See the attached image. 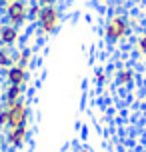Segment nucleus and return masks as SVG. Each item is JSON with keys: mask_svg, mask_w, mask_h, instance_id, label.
Returning <instances> with one entry per match:
<instances>
[{"mask_svg": "<svg viewBox=\"0 0 146 152\" xmlns=\"http://www.w3.org/2000/svg\"><path fill=\"white\" fill-rule=\"evenodd\" d=\"M132 30H134V18L132 16L124 14V12H112L102 26V36L108 44L118 46L132 36Z\"/></svg>", "mask_w": 146, "mask_h": 152, "instance_id": "f257e3e1", "label": "nucleus"}, {"mask_svg": "<svg viewBox=\"0 0 146 152\" xmlns=\"http://www.w3.org/2000/svg\"><path fill=\"white\" fill-rule=\"evenodd\" d=\"M30 122V106L28 102H14V104H0V128H14L26 126Z\"/></svg>", "mask_w": 146, "mask_h": 152, "instance_id": "f03ea898", "label": "nucleus"}, {"mask_svg": "<svg viewBox=\"0 0 146 152\" xmlns=\"http://www.w3.org/2000/svg\"><path fill=\"white\" fill-rule=\"evenodd\" d=\"M36 22V30L40 36H52L62 24V12L58 6H44L40 10Z\"/></svg>", "mask_w": 146, "mask_h": 152, "instance_id": "7ed1b4c3", "label": "nucleus"}, {"mask_svg": "<svg viewBox=\"0 0 146 152\" xmlns=\"http://www.w3.org/2000/svg\"><path fill=\"white\" fill-rule=\"evenodd\" d=\"M2 12H4V20L8 24L22 28L30 20V2L28 0H8Z\"/></svg>", "mask_w": 146, "mask_h": 152, "instance_id": "20e7f679", "label": "nucleus"}, {"mask_svg": "<svg viewBox=\"0 0 146 152\" xmlns=\"http://www.w3.org/2000/svg\"><path fill=\"white\" fill-rule=\"evenodd\" d=\"M28 136H30V126H14V128H6V134H4V140H6V146L12 148V150H20L26 146L28 142Z\"/></svg>", "mask_w": 146, "mask_h": 152, "instance_id": "39448f33", "label": "nucleus"}, {"mask_svg": "<svg viewBox=\"0 0 146 152\" xmlns=\"http://www.w3.org/2000/svg\"><path fill=\"white\" fill-rule=\"evenodd\" d=\"M20 38H22V32L18 26H12L8 22L0 24V46L4 48H14V46L20 44Z\"/></svg>", "mask_w": 146, "mask_h": 152, "instance_id": "423d86ee", "label": "nucleus"}, {"mask_svg": "<svg viewBox=\"0 0 146 152\" xmlns=\"http://www.w3.org/2000/svg\"><path fill=\"white\" fill-rule=\"evenodd\" d=\"M4 82L14 84V86H26V84L30 82V70L12 64L10 68L4 70Z\"/></svg>", "mask_w": 146, "mask_h": 152, "instance_id": "0eeeda50", "label": "nucleus"}, {"mask_svg": "<svg viewBox=\"0 0 146 152\" xmlns=\"http://www.w3.org/2000/svg\"><path fill=\"white\" fill-rule=\"evenodd\" d=\"M138 80L136 76V70L132 66H120V68L114 72V82L120 86V88H132Z\"/></svg>", "mask_w": 146, "mask_h": 152, "instance_id": "6e6552de", "label": "nucleus"}, {"mask_svg": "<svg viewBox=\"0 0 146 152\" xmlns=\"http://www.w3.org/2000/svg\"><path fill=\"white\" fill-rule=\"evenodd\" d=\"M22 96H24V86L6 84V88L2 90V104H14V102H20Z\"/></svg>", "mask_w": 146, "mask_h": 152, "instance_id": "1a4fd4ad", "label": "nucleus"}, {"mask_svg": "<svg viewBox=\"0 0 146 152\" xmlns=\"http://www.w3.org/2000/svg\"><path fill=\"white\" fill-rule=\"evenodd\" d=\"M32 62H34V52H32V48L24 46V48H18V50L14 52V64L16 66H22V68L30 70Z\"/></svg>", "mask_w": 146, "mask_h": 152, "instance_id": "9d476101", "label": "nucleus"}, {"mask_svg": "<svg viewBox=\"0 0 146 152\" xmlns=\"http://www.w3.org/2000/svg\"><path fill=\"white\" fill-rule=\"evenodd\" d=\"M12 64H14V54H12V50L0 46V72H4L6 68H10Z\"/></svg>", "mask_w": 146, "mask_h": 152, "instance_id": "9b49d317", "label": "nucleus"}, {"mask_svg": "<svg viewBox=\"0 0 146 152\" xmlns=\"http://www.w3.org/2000/svg\"><path fill=\"white\" fill-rule=\"evenodd\" d=\"M134 52L138 56H142V58H146V30L136 34V38H134Z\"/></svg>", "mask_w": 146, "mask_h": 152, "instance_id": "f8f14e48", "label": "nucleus"}, {"mask_svg": "<svg viewBox=\"0 0 146 152\" xmlns=\"http://www.w3.org/2000/svg\"><path fill=\"white\" fill-rule=\"evenodd\" d=\"M94 80H96V84H98V86H106V82H108V74H106V70L98 68L96 72H94Z\"/></svg>", "mask_w": 146, "mask_h": 152, "instance_id": "ddd939ff", "label": "nucleus"}, {"mask_svg": "<svg viewBox=\"0 0 146 152\" xmlns=\"http://www.w3.org/2000/svg\"><path fill=\"white\" fill-rule=\"evenodd\" d=\"M40 10H42V6H38L36 2H30V20H32V22H34V20L38 18Z\"/></svg>", "mask_w": 146, "mask_h": 152, "instance_id": "4468645a", "label": "nucleus"}, {"mask_svg": "<svg viewBox=\"0 0 146 152\" xmlns=\"http://www.w3.org/2000/svg\"><path fill=\"white\" fill-rule=\"evenodd\" d=\"M32 2H36V4H38V6H56V2H58V0H32Z\"/></svg>", "mask_w": 146, "mask_h": 152, "instance_id": "2eb2a0df", "label": "nucleus"}, {"mask_svg": "<svg viewBox=\"0 0 146 152\" xmlns=\"http://www.w3.org/2000/svg\"><path fill=\"white\" fill-rule=\"evenodd\" d=\"M4 146H6V140H4V136L0 134V152H4Z\"/></svg>", "mask_w": 146, "mask_h": 152, "instance_id": "dca6fc26", "label": "nucleus"}, {"mask_svg": "<svg viewBox=\"0 0 146 152\" xmlns=\"http://www.w3.org/2000/svg\"><path fill=\"white\" fill-rule=\"evenodd\" d=\"M6 2H8V0H0V10H4V6H6Z\"/></svg>", "mask_w": 146, "mask_h": 152, "instance_id": "f3484780", "label": "nucleus"}]
</instances>
